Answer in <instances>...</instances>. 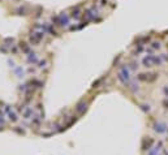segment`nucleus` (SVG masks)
I'll return each instance as SVG.
<instances>
[{"label":"nucleus","instance_id":"1","mask_svg":"<svg viewBox=\"0 0 168 155\" xmlns=\"http://www.w3.org/2000/svg\"><path fill=\"white\" fill-rule=\"evenodd\" d=\"M155 126H156L155 130H156V132H159V133H162V132L166 130V125H163V124H159V125H155Z\"/></svg>","mask_w":168,"mask_h":155},{"label":"nucleus","instance_id":"2","mask_svg":"<svg viewBox=\"0 0 168 155\" xmlns=\"http://www.w3.org/2000/svg\"><path fill=\"white\" fill-rule=\"evenodd\" d=\"M9 119L12 120V121H17V116H16V113L9 111Z\"/></svg>","mask_w":168,"mask_h":155}]
</instances>
